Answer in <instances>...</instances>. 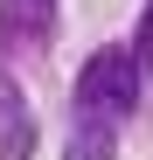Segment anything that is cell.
Here are the masks:
<instances>
[{"label": "cell", "mask_w": 153, "mask_h": 160, "mask_svg": "<svg viewBox=\"0 0 153 160\" xmlns=\"http://www.w3.org/2000/svg\"><path fill=\"white\" fill-rule=\"evenodd\" d=\"M0 160H35V112L7 63H0Z\"/></svg>", "instance_id": "7a4b0ae2"}, {"label": "cell", "mask_w": 153, "mask_h": 160, "mask_svg": "<svg viewBox=\"0 0 153 160\" xmlns=\"http://www.w3.org/2000/svg\"><path fill=\"white\" fill-rule=\"evenodd\" d=\"M139 77H146L139 56H125V49H97L76 70V91H70V153L63 160H111L118 153V125L139 104Z\"/></svg>", "instance_id": "6da1fadb"}, {"label": "cell", "mask_w": 153, "mask_h": 160, "mask_svg": "<svg viewBox=\"0 0 153 160\" xmlns=\"http://www.w3.org/2000/svg\"><path fill=\"white\" fill-rule=\"evenodd\" d=\"M132 56H139V70H153V0H146V14H139V42H132Z\"/></svg>", "instance_id": "277c9868"}, {"label": "cell", "mask_w": 153, "mask_h": 160, "mask_svg": "<svg viewBox=\"0 0 153 160\" xmlns=\"http://www.w3.org/2000/svg\"><path fill=\"white\" fill-rule=\"evenodd\" d=\"M56 0H0V49H49Z\"/></svg>", "instance_id": "3957f363"}]
</instances>
